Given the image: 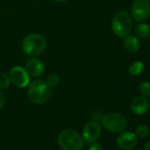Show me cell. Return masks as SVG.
<instances>
[{
  "mask_svg": "<svg viewBox=\"0 0 150 150\" xmlns=\"http://www.w3.org/2000/svg\"><path fill=\"white\" fill-rule=\"evenodd\" d=\"M52 94L50 88L46 81L36 79L28 84V96L30 102L35 104H42L46 103Z\"/></svg>",
  "mask_w": 150,
  "mask_h": 150,
  "instance_id": "6da1fadb",
  "label": "cell"
},
{
  "mask_svg": "<svg viewBox=\"0 0 150 150\" xmlns=\"http://www.w3.org/2000/svg\"><path fill=\"white\" fill-rule=\"evenodd\" d=\"M47 48V41L40 34H29L22 42L23 52L30 57H36L42 55Z\"/></svg>",
  "mask_w": 150,
  "mask_h": 150,
  "instance_id": "7a4b0ae2",
  "label": "cell"
},
{
  "mask_svg": "<svg viewBox=\"0 0 150 150\" xmlns=\"http://www.w3.org/2000/svg\"><path fill=\"white\" fill-rule=\"evenodd\" d=\"M57 142L62 150H81L84 140L81 135L74 130H63L57 138Z\"/></svg>",
  "mask_w": 150,
  "mask_h": 150,
  "instance_id": "3957f363",
  "label": "cell"
},
{
  "mask_svg": "<svg viewBox=\"0 0 150 150\" xmlns=\"http://www.w3.org/2000/svg\"><path fill=\"white\" fill-rule=\"evenodd\" d=\"M132 28V19L127 12L120 11L117 13L111 21V29L113 33L120 37L125 38L130 35Z\"/></svg>",
  "mask_w": 150,
  "mask_h": 150,
  "instance_id": "277c9868",
  "label": "cell"
},
{
  "mask_svg": "<svg viewBox=\"0 0 150 150\" xmlns=\"http://www.w3.org/2000/svg\"><path fill=\"white\" fill-rule=\"evenodd\" d=\"M102 124L103 127L112 133H119L125 131L127 126L126 118L120 113L110 112L102 117Z\"/></svg>",
  "mask_w": 150,
  "mask_h": 150,
  "instance_id": "5b68a950",
  "label": "cell"
},
{
  "mask_svg": "<svg viewBox=\"0 0 150 150\" xmlns=\"http://www.w3.org/2000/svg\"><path fill=\"white\" fill-rule=\"evenodd\" d=\"M132 17L139 22L146 21L150 16L149 0H134L132 4Z\"/></svg>",
  "mask_w": 150,
  "mask_h": 150,
  "instance_id": "8992f818",
  "label": "cell"
},
{
  "mask_svg": "<svg viewBox=\"0 0 150 150\" xmlns=\"http://www.w3.org/2000/svg\"><path fill=\"white\" fill-rule=\"evenodd\" d=\"M9 77L11 82L18 88H24L30 83V75L27 70L21 66H13L9 71Z\"/></svg>",
  "mask_w": 150,
  "mask_h": 150,
  "instance_id": "52a82bcc",
  "label": "cell"
},
{
  "mask_svg": "<svg viewBox=\"0 0 150 150\" xmlns=\"http://www.w3.org/2000/svg\"><path fill=\"white\" fill-rule=\"evenodd\" d=\"M102 128L97 121H90L83 128V139L88 142H96L101 136Z\"/></svg>",
  "mask_w": 150,
  "mask_h": 150,
  "instance_id": "ba28073f",
  "label": "cell"
},
{
  "mask_svg": "<svg viewBox=\"0 0 150 150\" xmlns=\"http://www.w3.org/2000/svg\"><path fill=\"white\" fill-rule=\"evenodd\" d=\"M26 70L30 76L38 78L44 73L45 65L41 59L37 57H31L26 63Z\"/></svg>",
  "mask_w": 150,
  "mask_h": 150,
  "instance_id": "9c48e42d",
  "label": "cell"
},
{
  "mask_svg": "<svg viewBox=\"0 0 150 150\" xmlns=\"http://www.w3.org/2000/svg\"><path fill=\"white\" fill-rule=\"evenodd\" d=\"M138 142V137L134 132H121L117 139V146L124 150H130L133 148Z\"/></svg>",
  "mask_w": 150,
  "mask_h": 150,
  "instance_id": "30bf717a",
  "label": "cell"
},
{
  "mask_svg": "<svg viewBox=\"0 0 150 150\" xmlns=\"http://www.w3.org/2000/svg\"><path fill=\"white\" fill-rule=\"evenodd\" d=\"M131 110L136 116L144 115L149 109V102L145 96H138L131 103Z\"/></svg>",
  "mask_w": 150,
  "mask_h": 150,
  "instance_id": "8fae6325",
  "label": "cell"
},
{
  "mask_svg": "<svg viewBox=\"0 0 150 150\" xmlns=\"http://www.w3.org/2000/svg\"><path fill=\"white\" fill-rule=\"evenodd\" d=\"M124 46L129 52H137L140 49V42L139 40L134 35H127L124 38Z\"/></svg>",
  "mask_w": 150,
  "mask_h": 150,
  "instance_id": "7c38bea8",
  "label": "cell"
},
{
  "mask_svg": "<svg viewBox=\"0 0 150 150\" xmlns=\"http://www.w3.org/2000/svg\"><path fill=\"white\" fill-rule=\"evenodd\" d=\"M135 32L139 38L148 39L150 37V26L146 23H139L136 26Z\"/></svg>",
  "mask_w": 150,
  "mask_h": 150,
  "instance_id": "4fadbf2b",
  "label": "cell"
},
{
  "mask_svg": "<svg viewBox=\"0 0 150 150\" xmlns=\"http://www.w3.org/2000/svg\"><path fill=\"white\" fill-rule=\"evenodd\" d=\"M144 70V64L141 61H136L134 63H132L129 69H128V72L131 76H137V75L140 74Z\"/></svg>",
  "mask_w": 150,
  "mask_h": 150,
  "instance_id": "5bb4252c",
  "label": "cell"
},
{
  "mask_svg": "<svg viewBox=\"0 0 150 150\" xmlns=\"http://www.w3.org/2000/svg\"><path fill=\"white\" fill-rule=\"evenodd\" d=\"M135 134L137 135V137L139 138H146L148 136L149 134V128L145 124H140L136 127L135 130Z\"/></svg>",
  "mask_w": 150,
  "mask_h": 150,
  "instance_id": "9a60e30c",
  "label": "cell"
},
{
  "mask_svg": "<svg viewBox=\"0 0 150 150\" xmlns=\"http://www.w3.org/2000/svg\"><path fill=\"white\" fill-rule=\"evenodd\" d=\"M10 85H11V80L9 75L4 72H0V90L8 88Z\"/></svg>",
  "mask_w": 150,
  "mask_h": 150,
  "instance_id": "2e32d148",
  "label": "cell"
},
{
  "mask_svg": "<svg viewBox=\"0 0 150 150\" xmlns=\"http://www.w3.org/2000/svg\"><path fill=\"white\" fill-rule=\"evenodd\" d=\"M46 82L48 83V85L50 88H55V87H57L59 84L60 78H59L58 75L56 74V73H50L49 76L47 77Z\"/></svg>",
  "mask_w": 150,
  "mask_h": 150,
  "instance_id": "e0dca14e",
  "label": "cell"
},
{
  "mask_svg": "<svg viewBox=\"0 0 150 150\" xmlns=\"http://www.w3.org/2000/svg\"><path fill=\"white\" fill-rule=\"evenodd\" d=\"M139 90L143 96H145V97L149 96L150 97V82L149 81L142 82L139 87Z\"/></svg>",
  "mask_w": 150,
  "mask_h": 150,
  "instance_id": "ac0fdd59",
  "label": "cell"
},
{
  "mask_svg": "<svg viewBox=\"0 0 150 150\" xmlns=\"http://www.w3.org/2000/svg\"><path fill=\"white\" fill-rule=\"evenodd\" d=\"M89 150H104V149H103V146L100 143L93 142L89 146Z\"/></svg>",
  "mask_w": 150,
  "mask_h": 150,
  "instance_id": "d6986e66",
  "label": "cell"
},
{
  "mask_svg": "<svg viewBox=\"0 0 150 150\" xmlns=\"http://www.w3.org/2000/svg\"><path fill=\"white\" fill-rule=\"evenodd\" d=\"M5 103H6V97H5V95L1 92V90H0V110H1V109L4 107Z\"/></svg>",
  "mask_w": 150,
  "mask_h": 150,
  "instance_id": "ffe728a7",
  "label": "cell"
},
{
  "mask_svg": "<svg viewBox=\"0 0 150 150\" xmlns=\"http://www.w3.org/2000/svg\"><path fill=\"white\" fill-rule=\"evenodd\" d=\"M145 150H150V140L145 145Z\"/></svg>",
  "mask_w": 150,
  "mask_h": 150,
  "instance_id": "44dd1931",
  "label": "cell"
},
{
  "mask_svg": "<svg viewBox=\"0 0 150 150\" xmlns=\"http://www.w3.org/2000/svg\"><path fill=\"white\" fill-rule=\"evenodd\" d=\"M53 1H55V2H58V3H63V2L67 1V0H53Z\"/></svg>",
  "mask_w": 150,
  "mask_h": 150,
  "instance_id": "7402d4cb",
  "label": "cell"
},
{
  "mask_svg": "<svg viewBox=\"0 0 150 150\" xmlns=\"http://www.w3.org/2000/svg\"><path fill=\"white\" fill-rule=\"evenodd\" d=\"M38 1H42V0H38Z\"/></svg>",
  "mask_w": 150,
  "mask_h": 150,
  "instance_id": "603a6c76",
  "label": "cell"
},
{
  "mask_svg": "<svg viewBox=\"0 0 150 150\" xmlns=\"http://www.w3.org/2000/svg\"><path fill=\"white\" fill-rule=\"evenodd\" d=\"M137 150H141V149H137Z\"/></svg>",
  "mask_w": 150,
  "mask_h": 150,
  "instance_id": "cb8c5ba5",
  "label": "cell"
},
{
  "mask_svg": "<svg viewBox=\"0 0 150 150\" xmlns=\"http://www.w3.org/2000/svg\"><path fill=\"white\" fill-rule=\"evenodd\" d=\"M149 104H150V102H149Z\"/></svg>",
  "mask_w": 150,
  "mask_h": 150,
  "instance_id": "d4e9b609",
  "label": "cell"
}]
</instances>
